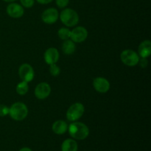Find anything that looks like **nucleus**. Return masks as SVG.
Wrapping results in <instances>:
<instances>
[{"mask_svg": "<svg viewBox=\"0 0 151 151\" xmlns=\"http://www.w3.org/2000/svg\"><path fill=\"white\" fill-rule=\"evenodd\" d=\"M69 134L74 139L83 140L89 135V129L86 124L81 122H72L68 126Z\"/></svg>", "mask_w": 151, "mask_h": 151, "instance_id": "f257e3e1", "label": "nucleus"}, {"mask_svg": "<svg viewBox=\"0 0 151 151\" xmlns=\"http://www.w3.org/2000/svg\"><path fill=\"white\" fill-rule=\"evenodd\" d=\"M60 22L68 27L76 26L79 22V16L75 10L72 8H64L59 15Z\"/></svg>", "mask_w": 151, "mask_h": 151, "instance_id": "f03ea898", "label": "nucleus"}, {"mask_svg": "<svg viewBox=\"0 0 151 151\" xmlns=\"http://www.w3.org/2000/svg\"><path fill=\"white\" fill-rule=\"evenodd\" d=\"M9 115L16 121H22L28 115L27 106L22 102H16L9 108Z\"/></svg>", "mask_w": 151, "mask_h": 151, "instance_id": "7ed1b4c3", "label": "nucleus"}, {"mask_svg": "<svg viewBox=\"0 0 151 151\" xmlns=\"http://www.w3.org/2000/svg\"><path fill=\"white\" fill-rule=\"evenodd\" d=\"M85 111V107L81 103H75L71 105L66 111V119L70 122H75L81 119Z\"/></svg>", "mask_w": 151, "mask_h": 151, "instance_id": "20e7f679", "label": "nucleus"}, {"mask_svg": "<svg viewBox=\"0 0 151 151\" xmlns=\"http://www.w3.org/2000/svg\"><path fill=\"white\" fill-rule=\"evenodd\" d=\"M121 61L128 66H137L139 61L140 57L137 52L132 50H125L120 54Z\"/></svg>", "mask_w": 151, "mask_h": 151, "instance_id": "39448f33", "label": "nucleus"}, {"mask_svg": "<svg viewBox=\"0 0 151 151\" xmlns=\"http://www.w3.org/2000/svg\"><path fill=\"white\" fill-rule=\"evenodd\" d=\"M19 75L22 81L29 83L33 80L35 72L31 65L29 63H23L19 66Z\"/></svg>", "mask_w": 151, "mask_h": 151, "instance_id": "423d86ee", "label": "nucleus"}, {"mask_svg": "<svg viewBox=\"0 0 151 151\" xmlns=\"http://www.w3.org/2000/svg\"><path fill=\"white\" fill-rule=\"evenodd\" d=\"M88 35V31L84 27H76L71 30L70 39L75 43H82L86 40Z\"/></svg>", "mask_w": 151, "mask_h": 151, "instance_id": "0eeeda50", "label": "nucleus"}, {"mask_svg": "<svg viewBox=\"0 0 151 151\" xmlns=\"http://www.w3.org/2000/svg\"><path fill=\"white\" fill-rule=\"evenodd\" d=\"M59 13L55 7H50L43 11L41 14V20L47 24H53L58 21Z\"/></svg>", "mask_w": 151, "mask_h": 151, "instance_id": "6e6552de", "label": "nucleus"}, {"mask_svg": "<svg viewBox=\"0 0 151 151\" xmlns=\"http://www.w3.org/2000/svg\"><path fill=\"white\" fill-rule=\"evenodd\" d=\"M51 86L47 83L42 82L38 83L35 88V96L38 100H45L51 94Z\"/></svg>", "mask_w": 151, "mask_h": 151, "instance_id": "1a4fd4ad", "label": "nucleus"}, {"mask_svg": "<svg viewBox=\"0 0 151 151\" xmlns=\"http://www.w3.org/2000/svg\"><path fill=\"white\" fill-rule=\"evenodd\" d=\"M6 12L10 17L13 19H19L23 16L24 10L21 4L16 2H11L7 6Z\"/></svg>", "mask_w": 151, "mask_h": 151, "instance_id": "9d476101", "label": "nucleus"}, {"mask_svg": "<svg viewBox=\"0 0 151 151\" xmlns=\"http://www.w3.org/2000/svg\"><path fill=\"white\" fill-rule=\"evenodd\" d=\"M93 86L97 92L105 94L110 89V83L106 78L97 77L93 81Z\"/></svg>", "mask_w": 151, "mask_h": 151, "instance_id": "9b49d317", "label": "nucleus"}, {"mask_svg": "<svg viewBox=\"0 0 151 151\" xmlns=\"http://www.w3.org/2000/svg\"><path fill=\"white\" fill-rule=\"evenodd\" d=\"M59 58H60V54H59L58 50L54 47H50L47 49L44 55V60L48 65L57 63L59 60Z\"/></svg>", "mask_w": 151, "mask_h": 151, "instance_id": "f8f14e48", "label": "nucleus"}, {"mask_svg": "<svg viewBox=\"0 0 151 151\" xmlns=\"http://www.w3.org/2000/svg\"><path fill=\"white\" fill-rule=\"evenodd\" d=\"M137 53L140 58H147L150 55L151 42L150 40H145L139 44Z\"/></svg>", "mask_w": 151, "mask_h": 151, "instance_id": "ddd939ff", "label": "nucleus"}, {"mask_svg": "<svg viewBox=\"0 0 151 151\" xmlns=\"http://www.w3.org/2000/svg\"><path fill=\"white\" fill-rule=\"evenodd\" d=\"M68 126L69 125H68L67 122L61 120V119H59V120L54 122V123L52 124V129L55 134L62 135L68 131Z\"/></svg>", "mask_w": 151, "mask_h": 151, "instance_id": "4468645a", "label": "nucleus"}, {"mask_svg": "<svg viewBox=\"0 0 151 151\" xmlns=\"http://www.w3.org/2000/svg\"><path fill=\"white\" fill-rule=\"evenodd\" d=\"M78 145L74 139H66L61 145V151H78Z\"/></svg>", "mask_w": 151, "mask_h": 151, "instance_id": "2eb2a0df", "label": "nucleus"}, {"mask_svg": "<svg viewBox=\"0 0 151 151\" xmlns=\"http://www.w3.org/2000/svg\"><path fill=\"white\" fill-rule=\"evenodd\" d=\"M61 49L64 54L72 55L76 50V45H75V43L69 38V39L65 40L63 41V44H62Z\"/></svg>", "mask_w": 151, "mask_h": 151, "instance_id": "dca6fc26", "label": "nucleus"}, {"mask_svg": "<svg viewBox=\"0 0 151 151\" xmlns=\"http://www.w3.org/2000/svg\"><path fill=\"white\" fill-rule=\"evenodd\" d=\"M16 91L17 94H19V95H25L28 92V91H29L28 83L25 82V81H22V82L19 83L16 87Z\"/></svg>", "mask_w": 151, "mask_h": 151, "instance_id": "f3484780", "label": "nucleus"}, {"mask_svg": "<svg viewBox=\"0 0 151 151\" xmlns=\"http://www.w3.org/2000/svg\"><path fill=\"white\" fill-rule=\"evenodd\" d=\"M71 30L67 27H61L58 31V35L61 40H67L70 38Z\"/></svg>", "mask_w": 151, "mask_h": 151, "instance_id": "a211bd4d", "label": "nucleus"}, {"mask_svg": "<svg viewBox=\"0 0 151 151\" xmlns=\"http://www.w3.org/2000/svg\"><path fill=\"white\" fill-rule=\"evenodd\" d=\"M50 73L52 76L58 77L60 73V69L56 63L50 65Z\"/></svg>", "mask_w": 151, "mask_h": 151, "instance_id": "6ab92c4d", "label": "nucleus"}, {"mask_svg": "<svg viewBox=\"0 0 151 151\" xmlns=\"http://www.w3.org/2000/svg\"><path fill=\"white\" fill-rule=\"evenodd\" d=\"M21 5L26 8H31L35 4V0H20Z\"/></svg>", "mask_w": 151, "mask_h": 151, "instance_id": "aec40b11", "label": "nucleus"}, {"mask_svg": "<svg viewBox=\"0 0 151 151\" xmlns=\"http://www.w3.org/2000/svg\"><path fill=\"white\" fill-rule=\"evenodd\" d=\"M7 114H9V108L5 105L0 104V116L3 117Z\"/></svg>", "mask_w": 151, "mask_h": 151, "instance_id": "412c9836", "label": "nucleus"}, {"mask_svg": "<svg viewBox=\"0 0 151 151\" xmlns=\"http://www.w3.org/2000/svg\"><path fill=\"white\" fill-rule=\"evenodd\" d=\"M55 3L59 8H65L69 4V0H55Z\"/></svg>", "mask_w": 151, "mask_h": 151, "instance_id": "4be33fe9", "label": "nucleus"}, {"mask_svg": "<svg viewBox=\"0 0 151 151\" xmlns=\"http://www.w3.org/2000/svg\"><path fill=\"white\" fill-rule=\"evenodd\" d=\"M139 63L141 66L142 68H146L148 65V61H147V58H140L139 61Z\"/></svg>", "mask_w": 151, "mask_h": 151, "instance_id": "5701e85b", "label": "nucleus"}, {"mask_svg": "<svg viewBox=\"0 0 151 151\" xmlns=\"http://www.w3.org/2000/svg\"><path fill=\"white\" fill-rule=\"evenodd\" d=\"M53 0H36V1L38 3L41 4H50V2H52Z\"/></svg>", "mask_w": 151, "mask_h": 151, "instance_id": "b1692460", "label": "nucleus"}, {"mask_svg": "<svg viewBox=\"0 0 151 151\" xmlns=\"http://www.w3.org/2000/svg\"><path fill=\"white\" fill-rule=\"evenodd\" d=\"M19 151H32L30 148L29 147H23V148L20 149Z\"/></svg>", "mask_w": 151, "mask_h": 151, "instance_id": "393cba45", "label": "nucleus"}, {"mask_svg": "<svg viewBox=\"0 0 151 151\" xmlns=\"http://www.w3.org/2000/svg\"><path fill=\"white\" fill-rule=\"evenodd\" d=\"M2 1H5V2L11 3V2H14V1H16V0H2Z\"/></svg>", "mask_w": 151, "mask_h": 151, "instance_id": "a878e982", "label": "nucleus"}]
</instances>
